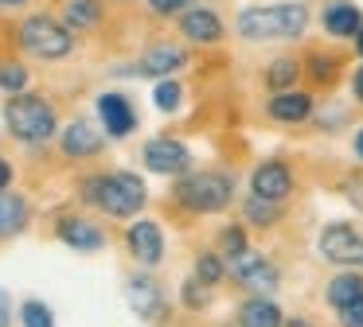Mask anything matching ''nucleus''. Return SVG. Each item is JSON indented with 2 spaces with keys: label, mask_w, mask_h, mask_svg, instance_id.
<instances>
[{
  "label": "nucleus",
  "mask_w": 363,
  "mask_h": 327,
  "mask_svg": "<svg viewBox=\"0 0 363 327\" xmlns=\"http://www.w3.org/2000/svg\"><path fill=\"white\" fill-rule=\"evenodd\" d=\"M308 28L305 4H269V8H246L238 16V35L246 39H293Z\"/></svg>",
  "instance_id": "f257e3e1"
},
{
  "label": "nucleus",
  "mask_w": 363,
  "mask_h": 327,
  "mask_svg": "<svg viewBox=\"0 0 363 327\" xmlns=\"http://www.w3.org/2000/svg\"><path fill=\"white\" fill-rule=\"evenodd\" d=\"M86 195L94 207H102L113 218H129L145 207V183L133 171H113V176L94 179V183H86Z\"/></svg>",
  "instance_id": "f03ea898"
},
{
  "label": "nucleus",
  "mask_w": 363,
  "mask_h": 327,
  "mask_svg": "<svg viewBox=\"0 0 363 327\" xmlns=\"http://www.w3.org/2000/svg\"><path fill=\"white\" fill-rule=\"evenodd\" d=\"M176 195H180V202H184L188 210L215 214V210L230 207V195H235V187H230V179L223 176V171H191V176L180 179Z\"/></svg>",
  "instance_id": "7ed1b4c3"
},
{
  "label": "nucleus",
  "mask_w": 363,
  "mask_h": 327,
  "mask_svg": "<svg viewBox=\"0 0 363 327\" xmlns=\"http://www.w3.org/2000/svg\"><path fill=\"white\" fill-rule=\"evenodd\" d=\"M9 129L16 132L20 140H48L55 132V109L43 98H12L9 101Z\"/></svg>",
  "instance_id": "20e7f679"
},
{
  "label": "nucleus",
  "mask_w": 363,
  "mask_h": 327,
  "mask_svg": "<svg viewBox=\"0 0 363 327\" xmlns=\"http://www.w3.org/2000/svg\"><path fill=\"white\" fill-rule=\"evenodd\" d=\"M20 43L28 47L32 54H40V59H63V54H71V31L63 28V23L48 20V16H28L24 28H20Z\"/></svg>",
  "instance_id": "39448f33"
},
{
  "label": "nucleus",
  "mask_w": 363,
  "mask_h": 327,
  "mask_svg": "<svg viewBox=\"0 0 363 327\" xmlns=\"http://www.w3.org/2000/svg\"><path fill=\"white\" fill-rule=\"evenodd\" d=\"M320 253L332 265H347V269H363V234H355L347 222H332L320 230Z\"/></svg>",
  "instance_id": "423d86ee"
},
{
  "label": "nucleus",
  "mask_w": 363,
  "mask_h": 327,
  "mask_svg": "<svg viewBox=\"0 0 363 327\" xmlns=\"http://www.w3.org/2000/svg\"><path fill=\"white\" fill-rule=\"evenodd\" d=\"M235 280L242 288H250L254 296H274V288H277L281 277H277V265H269V257L246 249V253L235 261Z\"/></svg>",
  "instance_id": "0eeeda50"
},
{
  "label": "nucleus",
  "mask_w": 363,
  "mask_h": 327,
  "mask_svg": "<svg viewBox=\"0 0 363 327\" xmlns=\"http://www.w3.org/2000/svg\"><path fill=\"white\" fill-rule=\"evenodd\" d=\"M188 148L180 140H168V137H157L145 144V168L157 171V176H176V171L188 168Z\"/></svg>",
  "instance_id": "6e6552de"
},
{
  "label": "nucleus",
  "mask_w": 363,
  "mask_h": 327,
  "mask_svg": "<svg viewBox=\"0 0 363 327\" xmlns=\"http://www.w3.org/2000/svg\"><path fill=\"white\" fill-rule=\"evenodd\" d=\"M250 187H254V195L258 199H269V202H281L285 195L293 191V176H289V168L285 164H258L254 168V176H250Z\"/></svg>",
  "instance_id": "1a4fd4ad"
},
{
  "label": "nucleus",
  "mask_w": 363,
  "mask_h": 327,
  "mask_svg": "<svg viewBox=\"0 0 363 327\" xmlns=\"http://www.w3.org/2000/svg\"><path fill=\"white\" fill-rule=\"evenodd\" d=\"M125 241H129V253L137 257V265H157L160 253H164V234H160L157 222H133Z\"/></svg>",
  "instance_id": "9d476101"
},
{
  "label": "nucleus",
  "mask_w": 363,
  "mask_h": 327,
  "mask_svg": "<svg viewBox=\"0 0 363 327\" xmlns=\"http://www.w3.org/2000/svg\"><path fill=\"white\" fill-rule=\"evenodd\" d=\"M98 113H102V125H106L110 137H129L133 125H137L133 109H129V101L121 98V93H102V98H98Z\"/></svg>",
  "instance_id": "9b49d317"
},
{
  "label": "nucleus",
  "mask_w": 363,
  "mask_h": 327,
  "mask_svg": "<svg viewBox=\"0 0 363 327\" xmlns=\"http://www.w3.org/2000/svg\"><path fill=\"white\" fill-rule=\"evenodd\" d=\"M129 308L141 319H160L164 316V296H160V285L149 277H133L129 280Z\"/></svg>",
  "instance_id": "f8f14e48"
},
{
  "label": "nucleus",
  "mask_w": 363,
  "mask_h": 327,
  "mask_svg": "<svg viewBox=\"0 0 363 327\" xmlns=\"http://www.w3.org/2000/svg\"><path fill=\"white\" fill-rule=\"evenodd\" d=\"M238 327H285V316L274 296H250L238 308Z\"/></svg>",
  "instance_id": "ddd939ff"
},
{
  "label": "nucleus",
  "mask_w": 363,
  "mask_h": 327,
  "mask_svg": "<svg viewBox=\"0 0 363 327\" xmlns=\"http://www.w3.org/2000/svg\"><path fill=\"white\" fill-rule=\"evenodd\" d=\"M184 47H172V43H157V47H149V51L141 54V74H149V78H164V74H172L176 67H184Z\"/></svg>",
  "instance_id": "4468645a"
},
{
  "label": "nucleus",
  "mask_w": 363,
  "mask_h": 327,
  "mask_svg": "<svg viewBox=\"0 0 363 327\" xmlns=\"http://www.w3.org/2000/svg\"><path fill=\"white\" fill-rule=\"evenodd\" d=\"M184 35L191 39V43H215V39L223 35V20L211 12V8H191L188 16L180 20Z\"/></svg>",
  "instance_id": "2eb2a0df"
},
{
  "label": "nucleus",
  "mask_w": 363,
  "mask_h": 327,
  "mask_svg": "<svg viewBox=\"0 0 363 327\" xmlns=\"http://www.w3.org/2000/svg\"><path fill=\"white\" fill-rule=\"evenodd\" d=\"M324 300H328V308H347V304L363 300V277L359 272H340V277L328 280V288H324Z\"/></svg>",
  "instance_id": "dca6fc26"
},
{
  "label": "nucleus",
  "mask_w": 363,
  "mask_h": 327,
  "mask_svg": "<svg viewBox=\"0 0 363 327\" xmlns=\"http://www.w3.org/2000/svg\"><path fill=\"white\" fill-rule=\"evenodd\" d=\"M98 148H102V137H98V129L94 125H86V121H74V125H67V132H63V152L67 156H94Z\"/></svg>",
  "instance_id": "f3484780"
},
{
  "label": "nucleus",
  "mask_w": 363,
  "mask_h": 327,
  "mask_svg": "<svg viewBox=\"0 0 363 327\" xmlns=\"http://www.w3.org/2000/svg\"><path fill=\"white\" fill-rule=\"evenodd\" d=\"M313 113V98L308 93H277L274 101H269V117L281 125H297L305 121V117Z\"/></svg>",
  "instance_id": "a211bd4d"
},
{
  "label": "nucleus",
  "mask_w": 363,
  "mask_h": 327,
  "mask_svg": "<svg viewBox=\"0 0 363 327\" xmlns=\"http://www.w3.org/2000/svg\"><path fill=\"white\" fill-rule=\"evenodd\" d=\"M363 28V12L355 4H328L324 8V31L328 35H355Z\"/></svg>",
  "instance_id": "6ab92c4d"
},
{
  "label": "nucleus",
  "mask_w": 363,
  "mask_h": 327,
  "mask_svg": "<svg viewBox=\"0 0 363 327\" xmlns=\"http://www.w3.org/2000/svg\"><path fill=\"white\" fill-rule=\"evenodd\" d=\"M59 234H63L67 246L74 249H102V230H98L94 222H82V218H67L63 226H59Z\"/></svg>",
  "instance_id": "aec40b11"
},
{
  "label": "nucleus",
  "mask_w": 363,
  "mask_h": 327,
  "mask_svg": "<svg viewBox=\"0 0 363 327\" xmlns=\"http://www.w3.org/2000/svg\"><path fill=\"white\" fill-rule=\"evenodd\" d=\"M24 222H28V202L16 199V195H0V238L20 234Z\"/></svg>",
  "instance_id": "412c9836"
},
{
  "label": "nucleus",
  "mask_w": 363,
  "mask_h": 327,
  "mask_svg": "<svg viewBox=\"0 0 363 327\" xmlns=\"http://www.w3.org/2000/svg\"><path fill=\"white\" fill-rule=\"evenodd\" d=\"M98 16H102L98 0H71L67 4V23L71 28H90V23H98Z\"/></svg>",
  "instance_id": "4be33fe9"
},
{
  "label": "nucleus",
  "mask_w": 363,
  "mask_h": 327,
  "mask_svg": "<svg viewBox=\"0 0 363 327\" xmlns=\"http://www.w3.org/2000/svg\"><path fill=\"white\" fill-rule=\"evenodd\" d=\"M277 214H281V207H277V202L258 199V195H250V199H246V218H250V222L269 226V222H277Z\"/></svg>",
  "instance_id": "5701e85b"
},
{
  "label": "nucleus",
  "mask_w": 363,
  "mask_h": 327,
  "mask_svg": "<svg viewBox=\"0 0 363 327\" xmlns=\"http://www.w3.org/2000/svg\"><path fill=\"white\" fill-rule=\"evenodd\" d=\"M20 319H24V327H55L51 308H48V304H40V300H28L24 308H20Z\"/></svg>",
  "instance_id": "b1692460"
},
{
  "label": "nucleus",
  "mask_w": 363,
  "mask_h": 327,
  "mask_svg": "<svg viewBox=\"0 0 363 327\" xmlns=\"http://www.w3.org/2000/svg\"><path fill=\"white\" fill-rule=\"evenodd\" d=\"M196 277L203 280V285H219L223 280V261L215 253H199L196 257Z\"/></svg>",
  "instance_id": "393cba45"
},
{
  "label": "nucleus",
  "mask_w": 363,
  "mask_h": 327,
  "mask_svg": "<svg viewBox=\"0 0 363 327\" xmlns=\"http://www.w3.org/2000/svg\"><path fill=\"white\" fill-rule=\"evenodd\" d=\"M293 78H297V62H293V59H277L274 67L266 70V82L277 86V90H281V86H289Z\"/></svg>",
  "instance_id": "a878e982"
},
{
  "label": "nucleus",
  "mask_w": 363,
  "mask_h": 327,
  "mask_svg": "<svg viewBox=\"0 0 363 327\" xmlns=\"http://www.w3.org/2000/svg\"><path fill=\"white\" fill-rule=\"evenodd\" d=\"M219 246H223V253H227L230 261H238V257L246 253V234L238 230V226H227V230H223V238H219Z\"/></svg>",
  "instance_id": "bb28decb"
},
{
  "label": "nucleus",
  "mask_w": 363,
  "mask_h": 327,
  "mask_svg": "<svg viewBox=\"0 0 363 327\" xmlns=\"http://www.w3.org/2000/svg\"><path fill=\"white\" fill-rule=\"evenodd\" d=\"M180 98H184V90H180L176 82H160V86H157V93H152L157 109H164V113H172V109L180 105Z\"/></svg>",
  "instance_id": "cd10ccee"
},
{
  "label": "nucleus",
  "mask_w": 363,
  "mask_h": 327,
  "mask_svg": "<svg viewBox=\"0 0 363 327\" xmlns=\"http://www.w3.org/2000/svg\"><path fill=\"white\" fill-rule=\"evenodd\" d=\"M184 308H191V311L207 308V285L199 277H191L188 285H184Z\"/></svg>",
  "instance_id": "c85d7f7f"
},
{
  "label": "nucleus",
  "mask_w": 363,
  "mask_h": 327,
  "mask_svg": "<svg viewBox=\"0 0 363 327\" xmlns=\"http://www.w3.org/2000/svg\"><path fill=\"white\" fill-rule=\"evenodd\" d=\"M24 82H28L24 67H0V86L4 90H24Z\"/></svg>",
  "instance_id": "c756f323"
},
{
  "label": "nucleus",
  "mask_w": 363,
  "mask_h": 327,
  "mask_svg": "<svg viewBox=\"0 0 363 327\" xmlns=\"http://www.w3.org/2000/svg\"><path fill=\"white\" fill-rule=\"evenodd\" d=\"M336 316H340V327H363V300H355V304H347V308H340Z\"/></svg>",
  "instance_id": "7c9ffc66"
},
{
  "label": "nucleus",
  "mask_w": 363,
  "mask_h": 327,
  "mask_svg": "<svg viewBox=\"0 0 363 327\" xmlns=\"http://www.w3.org/2000/svg\"><path fill=\"white\" fill-rule=\"evenodd\" d=\"M344 191H347V202H352L355 210H363V179H347Z\"/></svg>",
  "instance_id": "2f4dec72"
},
{
  "label": "nucleus",
  "mask_w": 363,
  "mask_h": 327,
  "mask_svg": "<svg viewBox=\"0 0 363 327\" xmlns=\"http://www.w3.org/2000/svg\"><path fill=\"white\" fill-rule=\"evenodd\" d=\"M184 4H188V0H149V8H152V12H160V16H176Z\"/></svg>",
  "instance_id": "473e14b6"
},
{
  "label": "nucleus",
  "mask_w": 363,
  "mask_h": 327,
  "mask_svg": "<svg viewBox=\"0 0 363 327\" xmlns=\"http://www.w3.org/2000/svg\"><path fill=\"white\" fill-rule=\"evenodd\" d=\"M332 70H336V62H328V59H313V78H316V82H332Z\"/></svg>",
  "instance_id": "72a5a7b5"
},
{
  "label": "nucleus",
  "mask_w": 363,
  "mask_h": 327,
  "mask_svg": "<svg viewBox=\"0 0 363 327\" xmlns=\"http://www.w3.org/2000/svg\"><path fill=\"white\" fill-rule=\"evenodd\" d=\"M12 323V300L9 292H0V327H9Z\"/></svg>",
  "instance_id": "f704fd0d"
},
{
  "label": "nucleus",
  "mask_w": 363,
  "mask_h": 327,
  "mask_svg": "<svg viewBox=\"0 0 363 327\" xmlns=\"http://www.w3.org/2000/svg\"><path fill=\"white\" fill-rule=\"evenodd\" d=\"M9 183H12V168L0 160V187H9Z\"/></svg>",
  "instance_id": "c9c22d12"
},
{
  "label": "nucleus",
  "mask_w": 363,
  "mask_h": 327,
  "mask_svg": "<svg viewBox=\"0 0 363 327\" xmlns=\"http://www.w3.org/2000/svg\"><path fill=\"white\" fill-rule=\"evenodd\" d=\"M352 86H355V98H359V101H363V67H359V70H355V78H352Z\"/></svg>",
  "instance_id": "e433bc0d"
},
{
  "label": "nucleus",
  "mask_w": 363,
  "mask_h": 327,
  "mask_svg": "<svg viewBox=\"0 0 363 327\" xmlns=\"http://www.w3.org/2000/svg\"><path fill=\"white\" fill-rule=\"evenodd\" d=\"M355 156H359V160H363V129L355 132Z\"/></svg>",
  "instance_id": "4c0bfd02"
},
{
  "label": "nucleus",
  "mask_w": 363,
  "mask_h": 327,
  "mask_svg": "<svg viewBox=\"0 0 363 327\" xmlns=\"http://www.w3.org/2000/svg\"><path fill=\"white\" fill-rule=\"evenodd\" d=\"M285 327H313L308 319H285Z\"/></svg>",
  "instance_id": "58836bf2"
},
{
  "label": "nucleus",
  "mask_w": 363,
  "mask_h": 327,
  "mask_svg": "<svg viewBox=\"0 0 363 327\" xmlns=\"http://www.w3.org/2000/svg\"><path fill=\"white\" fill-rule=\"evenodd\" d=\"M355 51H359V54H363V28H359V31H355Z\"/></svg>",
  "instance_id": "ea45409f"
},
{
  "label": "nucleus",
  "mask_w": 363,
  "mask_h": 327,
  "mask_svg": "<svg viewBox=\"0 0 363 327\" xmlns=\"http://www.w3.org/2000/svg\"><path fill=\"white\" fill-rule=\"evenodd\" d=\"M0 4H24V0H0Z\"/></svg>",
  "instance_id": "a19ab883"
}]
</instances>
